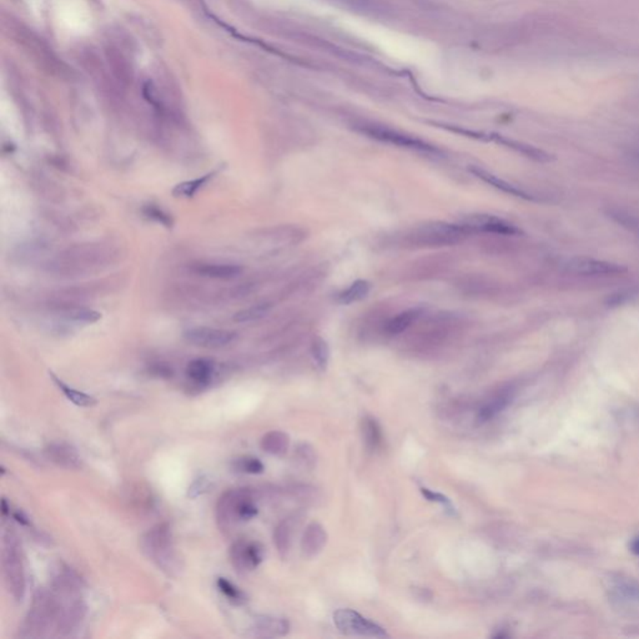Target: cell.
Returning a JSON list of instances; mask_svg holds the SVG:
<instances>
[{"label": "cell", "mask_w": 639, "mask_h": 639, "mask_svg": "<svg viewBox=\"0 0 639 639\" xmlns=\"http://www.w3.org/2000/svg\"><path fill=\"white\" fill-rule=\"evenodd\" d=\"M209 488V480L205 478V477H199V478H196V480L191 483V486L189 487L187 496L190 498L199 497V496L204 495L205 492H208Z\"/></svg>", "instance_id": "cell-34"}, {"label": "cell", "mask_w": 639, "mask_h": 639, "mask_svg": "<svg viewBox=\"0 0 639 639\" xmlns=\"http://www.w3.org/2000/svg\"><path fill=\"white\" fill-rule=\"evenodd\" d=\"M610 600L621 608H639V582L624 574H611L605 581Z\"/></svg>", "instance_id": "cell-8"}, {"label": "cell", "mask_w": 639, "mask_h": 639, "mask_svg": "<svg viewBox=\"0 0 639 639\" xmlns=\"http://www.w3.org/2000/svg\"><path fill=\"white\" fill-rule=\"evenodd\" d=\"M311 355L317 368L321 371L326 370L330 361V349L328 342L323 339H316L311 346Z\"/></svg>", "instance_id": "cell-30"}, {"label": "cell", "mask_w": 639, "mask_h": 639, "mask_svg": "<svg viewBox=\"0 0 639 639\" xmlns=\"http://www.w3.org/2000/svg\"><path fill=\"white\" fill-rule=\"evenodd\" d=\"M326 543H328V533L320 523L312 522L311 525L306 527L304 536H302L301 547H302L304 555L307 558H312L318 555L326 546Z\"/></svg>", "instance_id": "cell-16"}, {"label": "cell", "mask_w": 639, "mask_h": 639, "mask_svg": "<svg viewBox=\"0 0 639 639\" xmlns=\"http://www.w3.org/2000/svg\"><path fill=\"white\" fill-rule=\"evenodd\" d=\"M49 376H51V379H53V382L55 384L58 389L64 394V396L67 397L69 401L73 402L74 405H76L79 408H93L94 405H97V398L95 397L90 396V395L85 394L83 391L76 390L72 386H69L68 384H65L62 379H59L57 375L51 372V371H49Z\"/></svg>", "instance_id": "cell-21"}, {"label": "cell", "mask_w": 639, "mask_h": 639, "mask_svg": "<svg viewBox=\"0 0 639 639\" xmlns=\"http://www.w3.org/2000/svg\"><path fill=\"white\" fill-rule=\"evenodd\" d=\"M290 624L283 618L276 617L260 616L255 619L254 626L251 628V637L256 638H271L283 637L289 633Z\"/></svg>", "instance_id": "cell-14"}, {"label": "cell", "mask_w": 639, "mask_h": 639, "mask_svg": "<svg viewBox=\"0 0 639 639\" xmlns=\"http://www.w3.org/2000/svg\"><path fill=\"white\" fill-rule=\"evenodd\" d=\"M216 586L221 593L225 596V598L229 602H231L232 605H243L248 602V596L245 594V592L236 587L234 583L227 581V578H217Z\"/></svg>", "instance_id": "cell-27"}, {"label": "cell", "mask_w": 639, "mask_h": 639, "mask_svg": "<svg viewBox=\"0 0 639 639\" xmlns=\"http://www.w3.org/2000/svg\"><path fill=\"white\" fill-rule=\"evenodd\" d=\"M470 170L473 175L477 176L478 179H481L482 181H485L487 184H490L491 187H496V189H498V190L502 191V193L509 194V195L516 196V198L525 199V200H530V201H537L538 200L534 195L527 193L525 190H522L520 187H516V185L511 184L509 181L504 180V179H501V177L493 175V174H491V173L487 171V170L477 168V166H471Z\"/></svg>", "instance_id": "cell-15"}, {"label": "cell", "mask_w": 639, "mask_h": 639, "mask_svg": "<svg viewBox=\"0 0 639 639\" xmlns=\"http://www.w3.org/2000/svg\"><path fill=\"white\" fill-rule=\"evenodd\" d=\"M469 235L472 234L462 222H435L415 230L411 235V240L412 243L421 246H443L459 243Z\"/></svg>", "instance_id": "cell-6"}, {"label": "cell", "mask_w": 639, "mask_h": 639, "mask_svg": "<svg viewBox=\"0 0 639 639\" xmlns=\"http://www.w3.org/2000/svg\"><path fill=\"white\" fill-rule=\"evenodd\" d=\"M567 270L581 276H616L628 271L627 267L592 257H574L567 262Z\"/></svg>", "instance_id": "cell-11"}, {"label": "cell", "mask_w": 639, "mask_h": 639, "mask_svg": "<svg viewBox=\"0 0 639 639\" xmlns=\"http://www.w3.org/2000/svg\"><path fill=\"white\" fill-rule=\"evenodd\" d=\"M1 515H3V518H6V516L11 515V506H8V504H6V498L1 502Z\"/></svg>", "instance_id": "cell-37"}, {"label": "cell", "mask_w": 639, "mask_h": 639, "mask_svg": "<svg viewBox=\"0 0 639 639\" xmlns=\"http://www.w3.org/2000/svg\"><path fill=\"white\" fill-rule=\"evenodd\" d=\"M269 310H270L269 304H257V305L251 306V307L236 312L234 315V321L241 323L257 321L265 316Z\"/></svg>", "instance_id": "cell-28"}, {"label": "cell", "mask_w": 639, "mask_h": 639, "mask_svg": "<svg viewBox=\"0 0 639 639\" xmlns=\"http://www.w3.org/2000/svg\"><path fill=\"white\" fill-rule=\"evenodd\" d=\"M257 512L249 488L229 490L222 493L216 504V520L222 531H231L240 522L253 520Z\"/></svg>", "instance_id": "cell-5"}, {"label": "cell", "mask_w": 639, "mask_h": 639, "mask_svg": "<svg viewBox=\"0 0 639 639\" xmlns=\"http://www.w3.org/2000/svg\"><path fill=\"white\" fill-rule=\"evenodd\" d=\"M421 316V310L419 309H411L408 311L401 312L397 316L391 318L390 321L386 325V332L395 336V335L401 334L405 330H408L416 320Z\"/></svg>", "instance_id": "cell-25"}, {"label": "cell", "mask_w": 639, "mask_h": 639, "mask_svg": "<svg viewBox=\"0 0 639 639\" xmlns=\"http://www.w3.org/2000/svg\"><path fill=\"white\" fill-rule=\"evenodd\" d=\"M290 438L289 436L281 431H271L267 432L262 438H261V448L266 453H270L274 456H283L288 452L289 450Z\"/></svg>", "instance_id": "cell-22"}, {"label": "cell", "mask_w": 639, "mask_h": 639, "mask_svg": "<svg viewBox=\"0 0 639 639\" xmlns=\"http://www.w3.org/2000/svg\"><path fill=\"white\" fill-rule=\"evenodd\" d=\"M140 547L149 560L168 576L175 577L180 573L182 565L176 553L174 538L168 523H160L142 534Z\"/></svg>", "instance_id": "cell-3"}, {"label": "cell", "mask_w": 639, "mask_h": 639, "mask_svg": "<svg viewBox=\"0 0 639 639\" xmlns=\"http://www.w3.org/2000/svg\"><path fill=\"white\" fill-rule=\"evenodd\" d=\"M362 437L363 442L371 451L379 450L384 442V433L379 422L374 417H365L361 424Z\"/></svg>", "instance_id": "cell-23"}, {"label": "cell", "mask_w": 639, "mask_h": 639, "mask_svg": "<svg viewBox=\"0 0 639 639\" xmlns=\"http://www.w3.org/2000/svg\"><path fill=\"white\" fill-rule=\"evenodd\" d=\"M232 466L235 470L243 472V473H249V475H260L265 470V466L260 459L251 457V456H243V457L234 459Z\"/></svg>", "instance_id": "cell-29"}, {"label": "cell", "mask_w": 639, "mask_h": 639, "mask_svg": "<svg viewBox=\"0 0 639 639\" xmlns=\"http://www.w3.org/2000/svg\"><path fill=\"white\" fill-rule=\"evenodd\" d=\"M339 23L346 32L368 41L396 62L426 70H436L440 65V51L431 41L350 15L339 18Z\"/></svg>", "instance_id": "cell-1"}, {"label": "cell", "mask_w": 639, "mask_h": 639, "mask_svg": "<svg viewBox=\"0 0 639 639\" xmlns=\"http://www.w3.org/2000/svg\"><path fill=\"white\" fill-rule=\"evenodd\" d=\"M191 270L203 278L230 280L241 275L243 269L235 264H198Z\"/></svg>", "instance_id": "cell-19"}, {"label": "cell", "mask_w": 639, "mask_h": 639, "mask_svg": "<svg viewBox=\"0 0 639 639\" xmlns=\"http://www.w3.org/2000/svg\"><path fill=\"white\" fill-rule=\"evenodd\" d=\"M629 549H631V552H632L633 555L638 556L639 557V536L633 538V541L629 544Z\"/></svg>", "instance_id": "cell-36"}, {"label": "cell", "mask_w": 639, "mask_h": 639, "mask_svg": "<svg viewBox=\"0 0 639 639\" xmlns=\"http://www.w3.org/2000/svg\"><path fill=\"white\" fill-rule=\"evenodd\" d=\"M215 375V363L209 358H195L187 366V377L193 385L205 387Z\"/></svg>", "instance_id": "cell-18"}, {"label": "cell", "mask_w": 639, "mask_h": 639, "mask_svg": "<svg viewBox=\"0 0 639 639\" xmlns=\"http://www.w3.org/2000/svg\"><path fill=\"white\" fill-rule=\"evenodd\" d=\"M184 339L189 344L204 349H221L232 344L236 332L224 328H193L184 332Z\"/></svg>", "instance_id": "cell-9"}, {"label": "cell", "mask_w": 639, "mask_h": 639, "mask_svg": "<svg viewBox=\"0 0 639 639\" xmlns=\"http://www.w3.org/2000/svg\"><path fill=\"white\" fill-rule=\"evenodd\" d=\"M69 318L75 323H95L102 318V314L89 309H76L70 311Z\"/></svg>", "instance_id": "cell-32"}, {"label": "cell", "mask_w": 639, "mask_h": 639, "mask_svg": "<svg viewBox=\"0 0 639 639\" xmlns=\"http://www.w3.org/2000/svg\"><path fill=\"white\" fill-rule=\"evenodd\" d=\"M224 169H225V165H221L219 168L211 170L204 175L199 176L196 179L179 182L174 187L171 194L176 199H193L203 187H206L210 181L213 180L216 175H219Z\"/></svg>", "instance_id": "cell-17"}, {"label": "cell", "mask_w": 639, "mask_h": 639, "mask_svg": "<svg viewBox=\"0 0 639 639\" xmlns=\"http://www.w3.org/2000/svg\"><path fill=\"white\" fill-rule=\"evenodd\" d=\"M512 398H513V390L512 389H506V390H502L501 392H498L497 395L488 400V401L480 408L478 411V421L480 422H487L490 419H492L493 417H496L498 413L502 412L504 408L509 406V403L512 402Z\"/></svg>", "instance_id": "cell-20"}, {"label": "cell", "mask_w": 639, "mask_h": 639, "mask_svg": "<svg viewBox=\"0 0 639 639\" xmlns=\"http://www.w3.org/2000/svg\"><path fill=\"white\" fill-rule=\"evenodd\" d=\"M1 567L8 592L15 600H22L25 594V567L23 549L13 530H6L3 534Z\"/></svg>", "instance_id": "cell-4"}, {"label": "cell", "mask_w": 639, "mask_h": 639, "mask_svg": "<svg viewBox=\"0 0 639 639\" xmlns=\"http://www.w3.org/2000/svg\"><path fill=\"white\" fill-rule=\"evenodd\" d=\"M419 491L424 495V497L426 498V499H429L431 502H436V504H441L442 506H445V509H446L447 511H450V512H452V513L455 512L453 504H451V501H450L446 496H443L441 493L433 492V491H431V490L426 488V487H421Z\"/></svg>", "instance_id": "cell-33"}, {"label": "cell", "mask_w": 639, "mask_h": 639, "mask_svg": "<svg viewBox=\"0 0 639 639\" xmlns=\"http://www.w3.org/2000/svg\"><path fill=\"white\" fill-rule=\"evenodd\" d=\"M44 455L51 462L64 470H79L83 466L79 452L67 442H51L44 448Z\"/></svg>", "instance_id": "cell-13"}, {"label": "cell", "mask_w": 639, "mask_h": 639, "mask_svg": "<svg viewBox=\"0 0 639 639\" xmlns=\"http://www.w3.org/2000/svg\"><path fill=\"white\" fill-rule=\"evenodd\" d=\"M230 560L238 572L253 571L264 560V549L260 543L238 539L230 547Z\"/></svg>", "instance_id": "cell-10"}, {"label": "cell", "mask_w": 639, "mask_h": 639, "mask_svg": "<svg viewBox=\"0 0 639 639\" xmlns=\"http://www.w3.org/2000/svg\"><path fill=\"white\" fill-rule=\"evenodd\" d=\"M12 515L13 517H14V520H17V522H19L20 525L28 527L32 526V522H30V520H29L28 516L25 515V513H24V512H22V511L13 512Z\"/></svg>", "instance_id": "cell-35"}, {"label": "cell", "mask_w": 639, "mask_h": 639, "mask_svg": "<svg viewBox=\"0 0 639 639\" xmlns=\"http://www.w3.org/2000/svg\"><path fill=\"white\" fill-rule=\"evenodd\" d=\"M291 530L292 528H291V523L289 520H283L281 523H278V526L274 532V542L278 549V553L283 558L289 553L290 546H291V537H292Z\"/></svg>", "instance_id": "cell-26"}, {"label": "cell", "mask_w": 639, "mask_h": 639, "mask_svg": "<svg viewBox=\"0 0 639 639\" xmlns=\"http://www.w3.org/2000/svg\"><path fill=\"white\" fill-rule=\"evenodd\" d=\"M60 611L57 598L51 588L39 589L34 594L28 616L25 617L19 637L22 638H49L58 637Z\"/></svg>", "instance_id": "cell-2"}, {"label": "cell", "mask_w": 639, "mask_h": 639, "mask_svg": "<svg viewBox=\"0 0 639 639\" xmlns=\"http://www.w3.org/2000/svg\"><path fill=\"white\" fill-rule=\"evenodd\" d=\"M142 214L149 220L155 221L165 227H173L174 219L166 211L159 208L158 205L149 204L142 208Z\"/></svg>", "instance_id": "cell-31"}, {"label": "cell", "mask_w": 639, "mask_h": 639, "mask_svg": "<svg viewBox=\"0 0 639 639\" xmlns=\"http://www.w3.org/2000/svg\"><path fill=\"white\" fill-rule=\"evenodd\" d=\"M464 227L470 230L471 234H496V235H518L520 230L509 221L499 219L492 215H472L461 221Z\"/></svg>", "instance_id": "cell-12"}, {"label": "cell", "mask_w": 639, "mask_h": 639, "mask_svg": "<svg viewBox=\"0 0 639 639\" xmlns=\"http://www.w3.org/2000/svg\"><path fill=\"white\" fill-rule=\"evenodd\" d=\"M335 626L339 632L350 635H361L370 638H389L385 629L362 617L360 613L352 610H339L334 613Z\"/></svg>", "instance_id": "cell-7"}, {"label": "cell", "mask_w": 639, "mask_h": 639, "mask_svg": "<svg viewBox=\"0 0 639 639\" xmlns=\"http://www.w3.org/2000/svg\"><path fill=\"white\" fill-rule=\"evenodd\" d=\"M371 290V283L366 280H357L355 283H351L347 289L339 292L337 296V301L342 305H351L357 301H361L370 294Z\"/></svg>", "instance_id": "cell-24"}]
</instances>
